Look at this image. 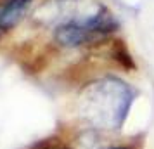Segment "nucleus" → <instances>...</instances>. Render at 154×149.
<instances>
[{
    "label": "nucleus",
    "instance_id": "7ed1b4c3",
    "mask_svg": "<svg viewBox=\"0 0 154 149\" xmlns=\"http://www.w3.org/2000/svg\"><path fill=\"white\" fill-rule=\"evenodd\" d=\"M112 54H114V57H116V61H119V64H121L125 70H135V63H133L130 52L126 50L125 43L121 42V40H116V42H114Z\"/></svg>",
    "mask_w": 154,
    "mask_h": 149
},
{
    "label": "nucleus",
    "instance_id": "39448f33",
    "mask_svg": "<svg viewBox=\"0 0 154 149\" xmlns=\"http://www.w3.org/2000/svg\"><path fill=\"white\" fill-rule=\"evenodd\" d=\"M109 149H132V147H128V146H116V147H109Z\"/></svg>",
    "mask_w": 154,
    "mask_h": 149
},
{
    "label": "nucleus",
    "instance_id": "20e7f679",
    "mask_svg": "<svg viewBox=\"0 0 154 149\" xmlns=\"http://www.w3.org/2000/svg\"><path fill=\"white\" fill-rule=\"evenodd\" d=\"M36 149H69V147L64 146V144H59V142H43Z\"/></svg>",
    "mask_w": 154,
    "mask_h": 149
},
{
    "label": "nucleus",
    "instance_id": "f03ea898",
    "mask_svg": "<svg viewBox=\"0 0 154 149\" xmlns=\"http://www.w3.org/2000/svg\"><path fill=\"white\" fill-rule=\"evenodd\" d=\"M54 38L59 45L69 47V49L82 47V45L94 43L99 40L97 36L85 26L83 17L82 19H69V21L59 24L54 31Z\"/></svg>",
    "mask_w": 154,
    "mask_h": 149
},
{
    "label": "nucleus",
    "instance_id": "423d86ee",
    "mask_svg": "<svg viewBox=\"0 0 154 149\" xmlns=\"http://www.w3.org/2000/svg\"><path fill=\"white\" fill-rule=\"evenodd\" d=\"M4 33H5V31L2 29V26H0V38H2V35H4Z\"/></svg>",
    "mask_w": 154,
    "mask_h": 149
},
{
    "label": "nucleus",
    "instance_id": "f257e3e1",
    "mask_svg": "<svg viewBox=\"0 0 154 149\" xmlns=\"http://www.w3.org/2000/svg\"><path fill=\"white\" fill-rule=\"evenodd\" d=\"M137 90L123 80L107 76L92 87L90 102L94 121L106 128H119L125 123Z\"/></svg>",
    "mask_w": 154,
    "mask_h": 149
}]
</instances>
